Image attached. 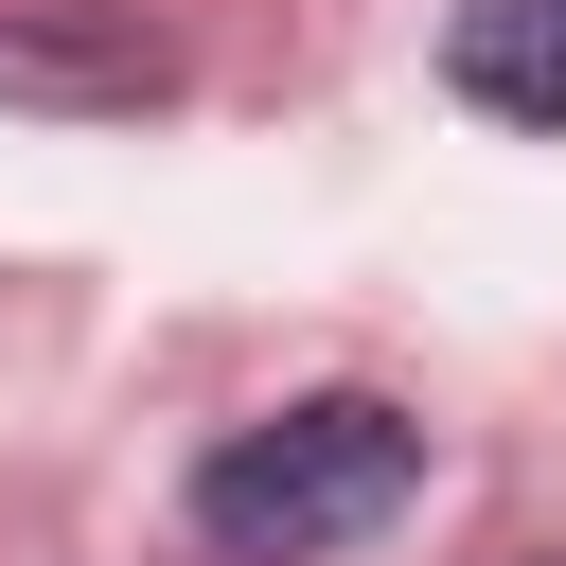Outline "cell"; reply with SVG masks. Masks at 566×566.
<instances>
[{
	"label": "cell",
	"instance_id": "cell-1",
	"mask_svg": "<svg viewBox=\"0 0 566 566\" xmlns=\"http://www.w3.org/2000/svg\"><path fill=\"white\" fill-rule=\"evenodd\" d=\"M407 495H424V424L389 389H318V407H283V424H248V442L195 460V548L318 566V548H371Z\"/></svg>",
	"mask_w": 566,
	"mask_h": 566
},
{
	"label": "cell",
	"instance_id": "cell-2",
	"mask_svg": "<svg viewBox=\"0 0 566 566\" xmlns=\"http://www.w3.org/2000/svg\"><path fill=\"white\" fill-rule=\"evenodd\" d=\"M442 71H460V106H495V124H566V0H460Z\"/></svg>",
	"mask_w": 566,
	"mask_h": 566
}]
</instances>
